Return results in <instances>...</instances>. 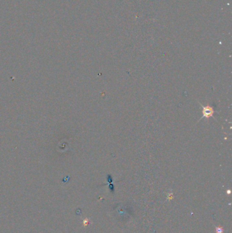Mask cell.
Wrapping results in <instances>:
<instances>
[{"mask_svg": "<svg viewBox=\"0 0 232 233\" xmlns=\"http://www.w3.org/2000/svg\"><path fill=\"white\" fill-rule=\"evenodd\" d=\"M200 104L201 106V107H202L203 110H202V113H203V115L202 117H201L200 120L202 119L203 118H206V119H207V120H208L210 117H213V115L214 114H215V108H214L213 107H212V106H209V105H207V106H204V105H202L201 104V103H200Z\"/></svg>", "mask_w": 232, "mask_h": 233, "instance_id": "6da1fadb", "label": "cell"}, {"mask_svg": "<svg viewBox=\"0 0 232 233\" xmlns=\"http://www.w3.org/2000/svg\"><path fill=\"white\" fill-rule=\"evenodd\" d=\"M223 228H219V227H218V228H216V233H223Z\"/></svg>", "mask_w": 232, "mask_h": 233, "instance_id": "7a4b0ae2", "label": "cell"}, {"mask_svg": "<svg viewBox=\"0 0 232 233\" xmlns=\"http://www.w3.org/2000/svg\"><path fill=\"white\" fill-rule=\"evenodd\" d=\"M88 223H89V220H87V219L84 220L83 221V226H87V224H88Z\"/></svg>", "mask_w": 232, "mask_h": 233, "instance_id": "3957f363", "label": "cell"}]
</instances>
